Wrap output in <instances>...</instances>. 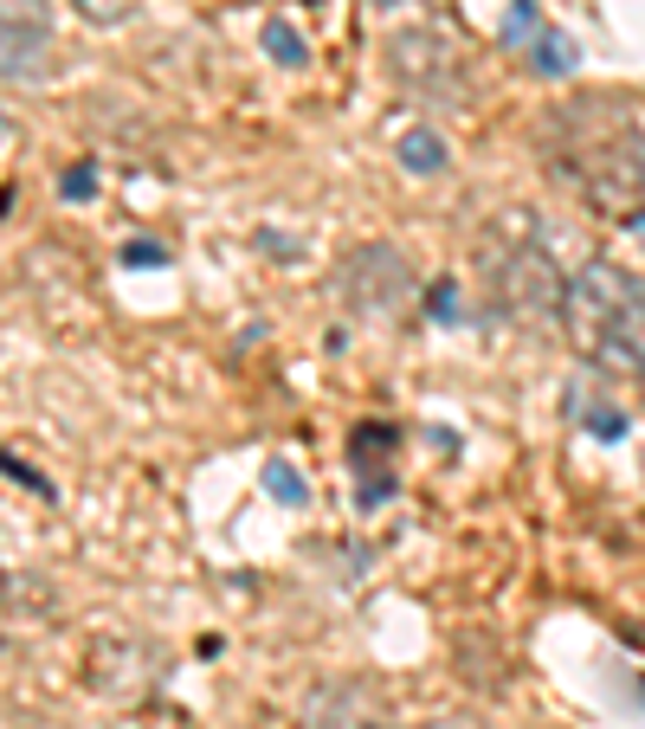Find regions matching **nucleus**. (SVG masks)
I'll return each instance as SVG.
<instances>
[{"label":"nucleus","mask_w":645,"mask_h":729,"mask_svg":"<svg viewBox=\"0 0 645 729\" xmlns=\"http://www.w3.org/2000/svg\"><path fill=\"white\" fill-rule=\"evenodd\" d=\"M265 52H272L278 65H303V39L290 33L285 20H272V26H265Z\"/></svg>","instance_id":"1a4fd4ad"},{"label":"nucleus","mask_w":645,"mask_h":729,"mask_svg":"<svg viewBox=\"0 0 645 729\" xmlns=\"http://www.w3.org/2000/svg\"><path fill=\"white\" fill-rule=\"evenodd\" d=\"M587 427H594L600 439H620V433H626V420H620L613 407H594V414H587Z\"/></svg>","instance_id":"f8f14e48"},{"label":"nucleus","mask_w":645,"mask_h":729,"mask_svg":"<svg viewBox=\"0 0 645 729\" xmlns=\"http://www.w3.org/2000/svg\"><path fill=\"white\" fill-rule=\"evenodd\" d=\"M77 20H91V26H117V20H130L136 13V0H72Z\"/></svg>","instance_id":"9d476101"},{"label":"nucleus","mask_w":645,"mask_h":729,"mask_svg":"<svg viewBox=\"0 0 645 729\" xmlns=\"http://www.w3.org/2000/svg\"><path fill=\"white\" fill-rule=\"evenodd\" d=\"M478 272H485V291L498 297L510 316H523V323H562L569 272H562L556 252H549L536 232H523L516 219L498 226V232H485Z\"/></svg>","instance_id":"7ed1b4c3"},{"label":"nucleus","mask_w":645,"mask_h":729,"mask_svg":"<svg viewBox=\"0 0 645 729\" xmlns=\"http://www.w3.org/2000/svg\"><path fill=\"white\" fill-rule=\"evenodd\" d=\"M336 297L356 310L361 323H387V316L407 310L414 272H407V259H401L394 246H361V252H349V259L336 265Z\"/></svg>","instance_id":"20e7f679"},{"label":"nucleus","mask_w":645,"mask_h":729,"mask_svg":"<svg viewBox=\"0 0 645 729\" xmlns=\"http://www.w3.org/2000/svg\"><path fill=\"white\" fill-rule=\"evenodd\" d=\"M562 330L587 362L645 374V278H633L626 265L587 259L581 272H569Z\"/></svg>","instance_id":"f03ea898"},{"label":"nucleus","mask_w":645,"mask_h":729,"mask_svg":"<svg viewBox=\"0 0 645 729\" xmlns=\"http://www.w3.org/2000/svg\"><path fill=\"white\" fill-rule=\"evenodd\" d=\"M265 485H272V498H285V504H303V498H310V491H303V478L290 471L285 458H278V465H265Z\"/></svg>","instance_id":"9b49d317"},{"label":"nucleus","mask_w":645,"mask_h":729,"mask_svg":"<svg viewBox=\"0 0 645 729\" xmlns=\"http://www.w3.org/2000/svg\"><path fill=\"white\" fill-rule=\"evenodd\" d=\"M123 265H162V246H123Z\"/></svg>","instance_id":"ddd939ff"},{"label":"nucleus","mask_w":645,"mask_h":729,"mask_svg":"<svg viewBox=\"0 0 645 729\" xmlns=\"http://www.w3.org/2000/svg\"><path fill=\"white\" fill-rule=\"evenodd\" d=\"M387 72L401 77L407 91H420V97H432V104H452V110H465V97H471L452 39H439V33H427V26H407V33L387 39Z\"/></svg>","instance_id":"39448f33"},{"label":"nucleus","mask_w":645,"mask_h":729,"mask_svg":"<svg viewBox=\"0 0 645 729\" xmlns=\"http://www.w3.org/2000/svg\"><path fill=\"white\" fill-rule=\"evenodd\" d=\"M52 72V7L0 0V84H39Z\"/></svg>","instance_id":"423d86ee"},{"label":"nucleus","mask_w":645,"mask_h":729,"mask_svg":"<svg viewBox=\"0 0 645 729\" xmlns=\"http://www.w3.org/2000/svg\"><path fill=\"white\" fill-rule=\"evenodd\" d=\"M549 168L569 181L594 214L645 232V104L594 97L549 123Z\"/></svg>","instance_id":"f257e3e1"},{"label":"nucleus","mask_w":645,"mask_h":729,"mask_svg":"<svg viewBox=\"0 0 645 729\" xmlns=\"http://www.w3.org/2000/svg\"><path fill=\"white\" fill-rule=\"evenodd\" d=\"M91 188H97V175H91V168H77V175H65V194H91Z\"/></svg>","instance_id":"4468645a"},{"label":"nucleus","mask_w":645,"mask_h":729,"mask_svg":"<svg viewBox=\"0 0 645 729\" xmlns=\"http://www.w3.org/2000/svg\"><path fill=\"white\" fill-rule=\"evenodd\" d=\"M529 59H536V72H549V77L574 72V46H569V39H562V33H536V46H529Z\"/></svg>","instance_id":"6e6552de"},{"label":"nucleus","mask_w":645,"mask_h":729,"mask_svg":"<svg viewBox=\"0 0 645 729\" xmlns=\"http://www.w3.org/2000/svg\"><path fill=\"white\" fill-rule=\"evenodd\" d=\"M401 168H407V175H439V168H445V143H439L432 130H407V136H401Z\"/></svg>","instance_id":"0eeeda50"}]
</instances>
